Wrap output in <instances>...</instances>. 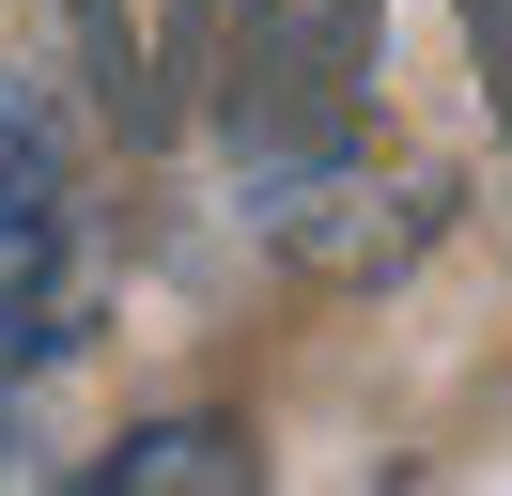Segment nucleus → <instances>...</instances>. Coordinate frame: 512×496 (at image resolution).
<instances>
[{"instance_id": "nucleus-1", "label": "nucleus", "mask_w": 512, "mask_h": 496, "mask_svg": "<svg viewBox=\"0 0 512 496\" xmlns=\"http://www.w3.org/2000/svg\"><path fill=\"white\" fill-rule=\"evenodd\" d=\"M78 310V186H63V140L0 109V372L47 357Z\"/></svg>"}, {"instance_id": "nucleus-2", "label": "nucleus", "mask_w": 512, "mask_h": 496, "mask_svg": "<svg viewBox=\"0 0 512 496\" xmlns=\"http://www.w3.org/2000/svg\"><path fill=\"white\" fill-rule=\"evenodd\" d=\"M156 481H249V434L233 419H156V434H125V450H94V496H156Z\"/></svg>"}]
</instances>
